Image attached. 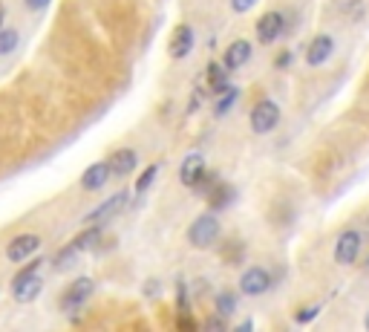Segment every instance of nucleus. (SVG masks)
Listing matches in <instances>:
<instances>
[{"label":"nucleus","instance_id":"nucleus-33","mask_svg":"<svg viewBox=\"0 0 369 332\" xmlns=\"http://www.w3.org/2000/svg\"><path fill=\"white\" fill-rule=\"evenodd\" d=\"M363 323H366V329H369V315H366V321H363Z\"/></svg>","mask_w":369,"mask_h":332},{"label":"nucleus","instance_id":"nucleus-22","mask_svg":"<svg viewBox=\"0 0 369 332\" xmlns=\"http://www.w3.org/2000/svg\"><path fill=\"white\" fill-rule=\"evenodd\" d=\"M18 32L15 29H0V55H9L18 47Z\"/></svg>","mask_w":369,"mask_h":332},{"label":"nucleus","instance_id":"nucleus-15","mask_svg":"<svg viewBox=\"0 0 369 332\" xmlns=\"http://www.w3.org/2000/svg\"><path fill=\"white\" fill-rule=\"evenodd\" d=\"M136 162H138V156H136V150H130V148H124V150H116L113 156H110V174L113 177H127L133 168H136Z\"/></svg>","mask_w":369,"mask_h":332},{"label":"nucleus","instance_id":"nucleus-10","mask_svg":"<svg viewBox=\"0 0 369 332\" xmlns=\"http://www.w3.org/2000/svg\"><path fill=\"white\" fill-rule=\"evenodd\" d=\"M202 174H205V156L202 153H188V156H184V162L179 165V179H182V185H188V188H194V182Z\"/></svg>","mask_w":369,"mask_h":332},{"label":"nucleus","instance_id":"nucleus-23","mask_svg":"<svg viewBox=\"0 0 369 332\" xmlns=\"http://www.w3.org/2000/svg\"><path fill=\"white\" fill-rule=\"evenodd\" d=\"M156 177H159V165H150V168L138 177V182H136V194H148V188L156 182Z\"/></svg>","mask_w":369,"mask_h":332},{"label":"nucleus","instance_id":"nucleus-18","mask_svg":"<svg viewBox=\"0 0 369 332\" xmlns=\"http://www.w3.org/2000/svg\"><path fill=\"white\" fill-rule=\"evenodd\" d=\"M208 84H211L216 93L228 90V67H225V64H222V67H219L216 61L208 64Z\"/></svg>","mask_w":369,"mask_h":332},{"label":"nucleus","instance_id":"nucleus-7","mask_svg":"<svg viewBox=\"0 0 369 332\" xmlns=\"http://www.w3.org/2000/svg\"><path fill=\"white\" fill-rule=\"evenodd\" d=\"M38 245H40V237H38V234H21V237H15V240L6 245V258H9L12 263H21V260H26V258H32V255L38 252Z\"/></svg>","mask_w":369,"mask_h":332},{"label":"nucleus","instance_id":"nucleus-6","mask_svg":"<svg viewBox=\"0 0 369 332\" xmlns=\"http://www.w3.org/2000/svg\"><path fill=\"white\" fill-rule=\"evenodd\" d=\"M283 29H286V21H283L280 12H265L257 21V38L263 40V44H274V40L283 35Z\"/></svg>","mask_w":369,"mask_h":332},{"label":"nucleus","instance_id":"nucleus-3","mask_svg":"<svg viewBox=\"0 0 369 332\" xmlns=\"http://www.w3.org/2000/svg\"><path fill=\"white\" fill-rule=\"evenodd\" d=\"M277 124H280V107L274 101L265 99L251 110V131L254 133H271Z\"/></svg>","mask_w":369,"mask_h":332},{"label":"nucleus","instance_id":"nucleus-21","mask_svg":"<svg viewBox=\"0 0 369 332\" xmlns=\"http://www.w3.org/2000/svg\"><path fill=\"white\" fill-rule=\"evenodd\" d=\"M216 182H219V177H216V174H211V171L205 168V174L194 182V191H197V194H202V197H208V194L214 191V185H216Z\"/></svg>","mask_w":369,"mask_h":332},{"label":"nucleus","instance_id":"nucleus-19","mask_svg":"<svg viewBox=\"0 0 369 332\" xmlns=\"http://www.w3.org/2000/svg\"><path fill=\"white\" fill-rule=\"evenodd\" d=\"M243 255H246V245L240 240H231V243L222 245V258H225L228 266H237L243 260Z\"/></svg>","mask_w":369,"mask_h":332},{"label":"nucleus","instance_id":"nucleus-14","mask_svg":"<svg viewBox=\"0 0 369 332\" xmlns=\"http://www.w3.org/2000/svg\"><path fill=\"white\" fill-rule=\"evenodd\" d=\"M248 58H251V44L240 38V40H234V44H228V50L222 55V64L228 70H240L243 64H248Z\"/></svg>","mask_w":369,"mask_h":332},{"label":"nucleus","instance_id":"nucleus-13","mask_svg":"<svg viewBox=\"0 0 369 332\" xmlns=\"http://www.w3.org/2000/svg\"><path fill=\"white\" fill-rule=\"evenodd\" d=\"M107 179H110V165L107 162H96V165H89V168L84 171L81 188L84 191H99V188L107 185Z\"/></svg>","mask_w":369,"mask_h":332},{"label":"nucleus","instance_id":"nucleus-12","mask_svg":"<svg viewBox=\"0 0 369 332\" xmlns=\"http://www.w3.org/2000/svg\"><path fill=\"white\" fill-rule=\"evenodd\" d=\"M332 50H335L332 38H329V35H317V38H312V44H309V50H306V61H309L312 67H320V64L329 61Z\"/></svg>","mask_w":369,"mask_h":332},{"label":"nucleus","instance_id":"nucleus-32","mask_svg":"<svg viewBox=\"0 0 369 332\" xmlns=\"http://www.w3.org/2000/svg\"><path fill=\"white\" fill-rule=\"evenodd\" d=\"M4 18H6V9L0 6V29H4Z\"/></svg>","mask_w":369,"mask_h":332},{"label":"nucleus","instance_id":"nucleus-26","mask_svg":"<svg viewBox=\"0 0 369 332\" xmlns=\"http://www.w3.org/2000/svg\"><path fill=\"white\" fill-rule=\"evenodd\" d=\"M314 318H317V306H303V309L294 315L297 323H309V321H314Z\"/></svg>","mask_w":369,"mask_h":332},{"label":"nucleus","instance_id":"nucleus-31","mask_svg":"<svg viewBox=\"0 0 369 332\" xmlns=\"http://www.w3.org/2000/svg\"><path fill=\"white\" fill-rule=\"evenodd\" d=\"M197 107H202V93L199 90L194 93V101H191V110H197Z\"/></svg>","mask_w":369,"mask_h":332},{"label":"nucleus","instance_id":"nucleus-8","mask_svg":"<svg viewBox=\"0 0 369 332\" xmlns=\"http://www.w3.org/2000/svg\"><path fill=\"white\" fill-rule=\"evenodd\" d=\"M271 286V275L265 272V269H248V272H243V277H240V289H243V295H263L265 289Z\"/></svg>","mask_w":369,"mask_h":332},{"label":"nucleus","instance_id":"nucleus-4","mask_svg":"<svg viewBox=\"0 0 369 332\" xmlns=\"http://www.w3.org/2000/svg\"><path fill=\"white\" fill-rule=\"evenodd\" d=\"M360 255V234L358 231H343L335 243V260L341 266H352Z\"/></svg>","mask_w":369,"mask_h":332},{"label":"nucleus","instance_id":"nucleus-20","mask_svg":"<svg viewBox=\"0 0 369 332\" xmlns=\"http://www.w3.org/2000/svg\"><path fill=\"white\" fill-rule=\"evenodd\" d=\"M237 99H240V90H234V87L222 90V93H219V101H216V116H225L231 107L237 104Z\"/></svg>","mask_w":369,"mask_h":332},{"label":"nucleus","instance_id":"nucleus-1","mask_svg":"<svg viewBox=\"0 0 369 332\" xmlns=\"http://www.w3.org/2000/svg\"><path fill=\"white\" fill-rule=\"evenodd\" d=\"M38 266H40V260H35V263L26 266L23 272H18V277L12 280V295H15V301L29 304V301H35V298L40 295L43 280L38 277Z\"/></svg>","mask_w":369,"mask_h":332},{"label":"nucleus","instance_id":"nucleus-27","mask_svg":"<svg viewBox=\"0 0 369 332\" xmlns=\"http://www.w3.org/2000/svg\"><path fill=\"white\" fill-rule=\"evenodd\" d=\"M231 6H234V12H248L257 6V0H231Z\"/></svg>","mask_w":369,"mask_h":332},{"label":"nucleus","instance_id":"nucleus-30","mask_svg":"<svg viewBox=\"0 0 369 332\" xmlns=\"http://www.w3.org/2000/svg\"><path fill=\"white\" fill-rule=\"evenodd\" d=\"M286 64H292V52H283L280 58H277V67H286Z\"/></svg>","mask_w":369,"mask_h":332},{"label":"nucleus","instance_id":"nucleus-28","mask_svg":"<svg viewBox=\"0 0 369 332\" xmlns=\"http://www.w3.org/2000/svg\"><path fill=\"white\" fill-rule=\"evenodd\" d=\"M205 329H219V332H222V329H225V321H222V318H208V321H205Z\"/></svg>","mask_w":369,"mask_h":332},{"label":"nucleus","instance_id":"nucleus-24","mask_svg":"<svg viewBox=\"0 0 369 332\" xmlns=\"http://www.w3.org/2000/svg\"><path fill=\"white\" fill-rule=\"evenodd\" d=\"M75 255H78V252H75L72 245H70V248H64L61 255H55V269H61V272H64V269H70V266H72V260H75Z\"/></svg>","mask_w":369,"mask_h":332},{"label":"nucleus","instance_id":"nucleus-11","mask_svg":"<svg viewBox=\"0 0 369 332\" xmlns=\"http://www.w3.org/2000/svg\"><path fill=\"white\" fill-rule=\"evenodd\" d=\"M191 50H194V29L188 23H182L170 35V55L173 58H184V55H191Z\"/></svg>","mask_w":369,"mask_h":332},{"label":"nucleus","instance_id":"nucleus-5","mask_svg":"<svg viewBox=\"0 0 369 332\" xmlns=\"http://www.w3.org/2000/svg\"><path fill=\"white\" fill-rule=\"evenodd\" d=\"M92 280L89 277H81V280H75L67 292H64V298H61V306L67 309V312H72V309H81L87 301H89V295H92Z\"/></svg>","mask_w":369,"mask_h":332},{"label":"nucleus","instance_id":"nucleus-17","mask_svg":"<svg viewBox=\"0 0 369 332\" xmlns=\"http://www.w3.org/2000/svg\"><path fill=\"white\" fill-rule=\"evenodd\" d=\"M208 202H211V209H225L228 202H234V188L225 182H216L214 191L208 194Z\"/></svg>","mask_w":369,"mask_h":332},{"label":"nucleus","instance_id":"nucleus-16","mask_svg":"<svg viewBox=\"0 0 369 332\" xmlns=\"http://www.w3.org/2000/svg\"><path fill=\"white\" fill-rule=\"evenodd\" d=\"M99 240H101V228H87L72 240V248L75 252H92V248H99Z\"/></svg>","mask_w":369,"mask_h":332},{"label":"nucleus","instance_id":"nucleus-29","mask_svg":"<svg viewBox=\"0 0 369 332\" xmlns=\"http://www.w3.org/2000/svg\"><path fill=\"white\" fill-rule=\"evenodd\" d=\"M26 6H29L32 12H38V9H46V6H50V0H26Z\"/></svg>","mask_w":369,"mask_h":332},{"label":"nucleus","instance_id":"nucleus-2","mask_svg":"<svg viewBox=\"0 0 369 332\" xmlns=\"http://www.w3.org/2000/svg\"><path fill=\"white\" fill-rule=\"evenodd\" d=\"M216 237H219V220H216L214 214L197 217V220L191 223V228H188V240H191V245H197V248H211V245L216 243Z\"/></svg>","mask_w":369,"mask_h":332},{"label":"nucleus","instance_id":"nucleus-9","mask_svg":"<svg viewBox=\"0 0 369 332\" xmlns=\"http://www.w3.org/2000/svg\"><path fill=\"white\" fill-rule=\"evenodd\" d=\"M124 205H127V191L113 194L110 199H104V202L99 205V209H92L84 220H87V223H101V220H110V217H116V214L124 209Z\"/></svg>","mask_w":369,"mask_h":332},{"label":"nucleus","instance_id":"nucleus-25","mask_svg":"<svg viewBox=\"0 0 369 332\" xmlns=\"http://www.w3.org/2000/svg\"><path fill=\"white\" fill-rule=\"evenodd\" d=\"M234 306H237L234 295H228V292H222V295L216 298V312H222V315H231V312H234Z\"/></svg>","mask_w":369,"mask_h":332}]
</instances>
